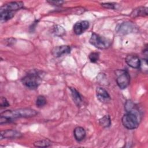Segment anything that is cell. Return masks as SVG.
<instances>
[{"label": "cell", "instance_id": "6da1fadb", "mask_svg": "<svg viewBox=\"0 0 148 148\" xmlns=\"http://www.w3.org/2000/svg\"><path fill=\"white\" fill-rule=\"evenodd\" d=\"M140 119V112L137 106L135 105L123 116L121 121L124 127L128 130H134L138 127Z\"/></svg>", "mask_w": 148, "mask_h": 148}, {"label": "cell", "instance_id": "7a4b0ae2", "mask_svg": "<svg viewBox=\"0 0 148 148\" xmlns=\"http://www.w3.org/2000/svg\"><path fill=\"white\" fill-rule=\"evenodd\" d=\"M38 112L30 108H21L13 110H6L1 113V116L7 117L13 120V119L19 117H31L36 116Z\"/></svg>", "mask_w": 148, "mask_h": 148}, {"label": "cell", "instance_id": "3957f363", "mask_svg": "<svg viewBox=\"0 0 148 148\" xmlns=\"http://www.w3.org/2000/svg\"><path fill=\"white\" fill-rule=\"evenodd\" d=\"M23 84L31 89L36 88L42 82V79L37 72H32L28 73L21 79Z\"/></svg>", "mask_w": 148, "mask_h": 148}, {"label": "cell", "instance_id": "277c9868", "mask_svg": "<svg viewBox=\"0 0 148 148\" xmlns=\"http://www.w3.org/2000/svg\"><path fill=\"white\" fill-rule=\"evenodd\" d=\"M89 41L92 45L100 49H107L111 45L110 40L95 33L92 34Z\"/></svg>", "mask_w": 148, "mask_h": 148}, {"label": "cell", "instance_id": "5b68a950", "mask_svg": "<svg viewBox=\"0 0 148 148\" xmlns=\"http://www.w3.org/2000/svg\"><path fill=\"white\" fill-rule=\"evenodd\" d=\"M116 83L121 89L125 88L130 83V76L126 70H117L116 72Z\"/></svg>", "mask_w": 148, "mask_h": 148}, {"label": "cell", "instance_id": "8992f818", "mask_svg": "<svg viewBox=\"0 0 148 148\" xmlns=\"http://www.w3.org/2000/svg\"><path fill=\"white\" fill-rule=\"evenodd\" d=\"M136 29V27L133 23L126 21L121 23L117 28V32L121 35H126L133 32Z\"/></svg>", "mask_w": 148, "mask_h": 148}, {"label": "cell", "instance_id": "52a82bcc", "mask_svg": "<svg viewBox=\"0 0 148 148\" xmlns=\"http://www.w3.org/2000/svg\"><path fill=\"white\" fill-rule=\"evenodd\" d=\"M24 6V3L21 1H14L10 2L4 4L1 7L0 12L1 11H9L14 12L22 8Z\"/></svg>", "mask_w": 148, "mask_h": 148}, {"label": "cell", "instance_id": "ba28073f", "mask_svg": "<svg viewBox=\"0 0 148 148\" xmlns=\"http://www.w3.org/2000/svg\"><path fill=\"white\" fill-rule=\"evenodd\" d=\"M71 47L68 45H61L54 47L51 50V54L55 57H60L64 54H69Z\"/></svg>", "mask_w": 148, "mask_h": 148}, {"label": "cell", "instance_id": "9c48e42d", "mask_svg": "<svg viewBox=\"0 0 148 148\" xmlns=\"http://www.w3.org/2000/svg\"><path fill=\"white\" fill-rule=\"evenodd\" d=\"M21 136L22 134L20 132L13 130H7L5 131H2L1 132V139L19 138L21 137Z\"/></svg>", "mask_w": 148, "mask_h": 148}, {"label": "cell", "instance_id": "30bf717a", "mask_svg": "<svg viewBox=\"0 0 148 148\" xmlns=\"http://www.w3.org/2000/svg\"><path fill=\"white\" fill-rule=\"evenodd\" d=\"M126 63L133 68H139L140 64L139 58L134 54L128 55L125 58Z\"/></svg>", "mask_w": 148, "mask_h": 148}, {"label": "cell", "instance_id": "8fae6325", "mask_svg": "<svg viewBox=\"0 0 148 148\" xmlns=\"http://www.w3.org/2000/svg\"><path fill=\"white\" fill-rule=\"evenodd\" d=\"M89 27V23L87 21L77 22L73 26L74 32L76 35H80Z\"/></svg>", "mask_w": 148, "mask_h": 148}, {"label": "cell", "instance_id": "7c38bea8", "mask_svg": "<svg viewBox=\"0 0 148 148\" xmlns=\"http://www.w3.org/2000/svg\"><path fill=\"white\" fill-rule=\"evenodd\" d=\"M97 97L101 102H107L110 99V95L107 91L102 87H98L96 89Z\"/></svg>", "mask_w": 148, "mask_h": 148}, {"label": "cell", "instance_id": "4fadbf2b", "mask_svg": "<svg viewBox=\"0 0 148 148\" xmlns=\"http://www.w3.org/2000/svg\"><path fill=\"white\" fill-rule=\"evenodd\" d=\"M73 135L77 141H81L84 139L86 133L85 130L81 127H77L74 129Z\"/></svg>", "mask_w": 148, "mask_h": 148}, {"label": "cell", "instance_id": "5bb4252c", "mask_svg": "<svg viewBox=\"0 0 148 148\" xmlns=\"http://www.w3.org/2000/svg\"><path fill=\"white\" fill-rule=\"evenodd\" d=\"M147 14H148L147 8L146 7L140 6V7H138V8L135 9L134 10H133V11L131 12L130 16L131 17L135 18V17H136L138 16H147Z\"/></svg>", "mask_w": 148, "mask_h": 148}, {"label": "cell", "instance_id": "9a60e30c", "mask_svg": "<svg viewBox=\"0 0 148 148\" xmlns=\"http://www.w3.org/2000/svg\"><path fill=\"white\" fill-rule=\"evenodd\" d=\"M70 90L71 91V94L72 99L74 102L77 105L79 106L82 102V99L79 92L73 87H70Z\"/></svg>", "mask_w": 148, "mask_h": 148}, {"label": "cell", "instance_id": "2e32d148", "mask_svg": "<svg viewBox=\"0 0 148 148\" xmlns=\"http://www.w3.org/2000/svg\"><path fill=\"white\" fill-rule=\"evenodd\" d=\"M14 15L13 12L9 11H1L0 12V20L1 22L6 21L11 19Z\"/></svg>", "mask_w": 148, "mask_h": 148}, {"label": "cell", "instance_id": "e0dca14e", "mask_svg": "<svg viewBox=\"0 0 148 148\" xmlns=\"http://www.w3.org/2000/svg\"><path fill=\"white\" fill-rule=\"evenodd\" d=\"M99 123L102 127L107 128L111 125V119L109 115H105L99 120Z\"/></svg>", "mask_w": 148, "mask_h": 148}, {"label": "cell", "instance_id": "ac0fdd59", "mask_svg": "<svg viewBox=\"0 0 148 148\" xmlns=\"http://www.w3.org/2000/svg\"><path fill=\"white\" fill-rule=\"evenodd\" d=\"M51 145V142L47 139H43L36 141L34 142V145L38 147H49Z\"/></svg>", "mask_w": 148, "mask_h": 148}, {"label": "cell", "instance_id": "d6986e66", "mask_svg": "<svg viewBox=\"0 0 148 148\" xmlns=\"http://www.w3.org/2000/svg\"><path fill=\"white\" fill-rule=\"evenodd\" d=\"M46 99L43 95H39L36 100V105L38 108H41L46 104Z\"/></svg>", "mask_w": 148, "mask_h": 148}, {"label": "cell", "instance_id": "ffe728a7", "mask_svg": "<svg viewBox=\"0 0 148 148\" xmlns=\"http://www.w3.org/2000/svg\"><path fill=\"white\" fill-rule=\"evenodd\" d=\"M53 33L56 35H58V36H61L62 35L64 34L65 33V30L60 25H56L54 28H53Z\"/></svg>", "mask_w": 148, "mask_h": 148}, {"label": "cell", "instance_id": "44dd1931", "mask_svg": "<svg viewBox=\"0 0 148 148\" xmlns=\"http://www.w3.org/2000/svg\"><path fill=\"white\" fill-rule=\"evenodd\" d=\"M140 68L141 70H142V71L144 73H147V70H148V67H147V59H143L142 61L140 60V66L139 68Z\"/></svg>", "mask_w": 148, "mask_h": 148}, {"label": "cell", "instance_id": "7402d4cb", "mask_svg": "<svg viewBox=\"0 0 148 148\" xmlns=\"http://www.w3.org/2000/svg\"><path fill=\"white\" fill-rule=\"evenodd\" d=\"M88 58L91 62H96L99 59V53L97 52H92L89 54Z\"/></svg>", "mask_w": 148, "mask_h": 148}, {"label": "cell", "instance_id": "603a6c76", "mask_svg": "<svg viewBox=\"0 0 148 148\" xmlns=\"http://www.w3.org/2000/svg\"><path fill=\"white\" fill-rule=\"evenodd\" d=\"M0 106L1 107H8V106H9V103L8 101L3 97H2L1 98V99H0Z\"/></svg>", "mask_w": 148, "mask_h": 148}, {"label": "cell", "instance_id": "cb8c5ba5", "mask_svg": "<svg viewBox=\"0 0 148 148\" xmlns=\"http://www.w3.org/2000/svg\"><path fill=\"white\" fill-rule=\"evenodd\" d=\"M102 6H103L106 9H114L115 8L114 5L113 3H109V2H106V3H101Z\"/></svg>", "mask_w": 148, "mask_h": 148}, {"label": "cell", "instance_id": "d4e9b609", "mask_svg": "<svg viewBox=\"0 0 148 148\" xmlns=\"http://www.w3.org/2000/svg\"><path fill=\"white\" fill-rule=\"evenodd\" d=\"M47 2H49L51 5L56 6H60L64 3V2L62 1H47Z\"/></svg>", "mask_w": 148, "mask_h": 148}, {"label": "cell", "instance_id": "484cf974", "mask_svg": "<svg viewBox=\"0 0 148 148\" xmlns=\"http://www.w3.org/2000/svg\"><path fill=\"white\" fill-rule=\"evenodd\" d=\"M143 54L147 57V45H146L145 49H143Z\"/></svg>", "mask_w": 148, "mask_h": 148}]
</instances>
